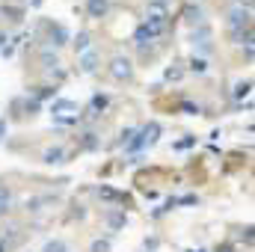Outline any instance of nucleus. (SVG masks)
Wrapping results in <instances>:
<instances>
[{"label": "nucleus", "mask_w": 255, "mask_h": 252, "mask_svg": "<svg viewBox=\"0 0 255 252\" xmlns=\"http://www.w3.org/2000/svg\"><path fill=\"white\" fill-rule=\"evenodd\" d=\"M86 9H89V15H92V18H104V15H107V9H110V0H89V3H86Z\"/></svg>", "instance_id": "3"}, {"label": "nucleus", "mask_w": 255, "mask_h": 252, "mask_svg": "<svg viewBox=\"0 0 255 252\" xmlns=\"http://www.w3.org/2000/svg\"><path fill=\"white\" fill-rule=\"evenodd\" d=\"M0 15H6L9 21H21L24 18V9L21 6H0Z\"/></svg>", "instance_id": "5"}, {"label": "nucleus", "mask_w": 255, "mask_h": 252, "mask_svg": "<svg viewBox=\"0 0 255 252\" xmlns=\"http://www.w3.org/2000/svg\"><path fill=\"white\" fill-rule=\"evenodd\" d=\"M0 252H6V244H0Z\"/></svg>", "instance_id": "26"}, {"label": "nucleus", "mask_w": 255, "mask_h": 252, "mask_svg": "<svg viewBox=\"0 0 255 252\" xmlns=\"http://www.w3.org/2000/svg\"><path fill=\"white\" fill-rule=\"evenodd\" d=\"M54 92H57L54 86H36V89H33V95H36V98H51Z\"/></svg>", "instance_id": "9"}, {"label": "nucleus", "mask_w": 255, "mask_h": 252, "mask_svg": "<svg viewBox=\"0 0 255 252\" xmlns=\"http://www.w3.org/2000/svg\"><path fill=\"white\" fill-rule=\"evenodd\" d=\"M42 60H45V65H57V54H51L48 48L42 51Z\"/></svg>", "instance_id": "15"}, {"label": "nucleus", "mask_w": 255, "mask_h": 252, "mask_svg": "<svg viewBox=\"0 0 255 252\" xmlns=\"http://www.w3.org/2000/svg\"><path fill=\"white\" fill-rule=\"evenodd\" d=\"M80 65H83V71H92V68H95V54H86Z\"/></svg>", "instance_id": "14"}, {"label": "nucleus", "mask_w": 255, "mask_h": 252, "mask_svg": "<svg viewBox=\"0 0 255 252\" xmlns=\"http://www.w3.org/2000/svg\"><path fill=\"white\" fill-rule=\"evenodd\" d=\"M48 30H51V39H57L54 45H65V42H68V33H65V27H60V24H48Z\"/></svg>", "instance_id": "4"}, {"label": "nucleus", "mask_w": 255, "mask_h": 252, "mask_svg": "<svg viewBox=\"0 0 255 252\" xmlns=\"http://www.w3.org/2000/svg\"><path fill=\"white\" fill-rule=\"evenodd\" d=\"M60 110H74V104L71 101H57L54 104V113H60Z\"/></svg>", "instance_id": "16"}, {"label": "nucleus", "mask_w": 255, "mask_h": 252, "mask_svg": "<svg viewBox=\"0 0 255 252\" xmlns=\"http://www.w3.org/2000/svg\"><path fill=\"white\" fill-rule=\"evenodd\" d=\"M190 68H193V71H205L208 65H205V60H196V57H193V60H190Z\"/></svg>", "instance_id": "18"}, {"label": "nucleus", "mask_w": 255, "mask_h": 252, "mask_svg": "<svg viewBox=\"0 0 255 252\" xmlns=\"http://www.w3.org/2000/svg\"><path fill=\"white\" fill-rule=\"evenodd\" d=\"M9 202H12L9 190H0V214H6V211H9Z\"/></svg>", "instance_id": "11"}, {"label": "nucleus", "mask_w": 255, "mask_h": 252, "mask_svg": "<svg viewBox=\"0 0 255 252\" xmlns=\"http://www.w3.org/2000/svg\"><path fill=\"white\" fill-rule=\"evenodd\" d=\"M3 42H6V33H0V48H3Z\"/></svg>", "instance_id": "24"}, {"label": "nucleus", "mask_w": 255, "mask_h": 252, "mask_svg": "<svg viewBox=\"0 0 255 252\" xmlns=\"http://www.w3.org/2000/svg\"><path fill=\"white\" fill-rule=\"evenodd\" d=\"M98 193H101L104 199H116V193H113V190H110V187H101V190H98Z\"/></svg>", "instance_id": "23"}, {"label": "nucleus", "mask_w": 255, "mask_h": 252, "mask_svg": "<svg viewBox=\"0 0 255 252\" xmlns=\"http://www.w3.org/2000/svg\"><path fill=\"white\" fill-rule=\"evenodd\" d=\"M250 9H232L229 12V24H232V30H247V27H253L250 24Z\"/></svg>", "instance_id": "1"}, {"label": "nucleus", "mask_w": 255, "mask_h": 252, "mask_svg": "<svg viewBox=\"0 0 255 252\" xmlns=\"http://www.w3.org/2000/svg\"><path fill=\"white\" fill-rule=\"evenodd\" d=\"M74 48H77V51H86V48H89V33H80L77 42H74Z\"/></svg>", "instance_id": "12"}, {"label": "nucleus", "mask_w": 255, "mask_h": 252, "mask_svg": "<svg viewBox=\"0 0 255 252\" xmlns=\"http://www.w3.org/2000/svg\"><path fill=\"white\" fill-rule=\"evenodd\" d=\"M241 238H244V241H247V244H253V226H247V229H244V235H241Z\"/></svg>", "instance_id": "22"}, {"label": "nucleus", "mask_w": 255, "mask_h": 252, "mask_svg": "<svg viewBox=\"0 0 255 252\" xmlns=\"http://www.w3.org/2000/svg\"><path fill=\"white\" fill-rule=\"evenodd\" d=\"M244 6H247V9H250V6H253V0H244Z\"/></svg>", "instance_id": "25"}, {"label": "nucleus", "mask_w": 255, "mask_h": 252, "mask_svg": "<svg viewBox=\"0 0 255 252\" xmlns=\"http://www.w3.org/2000/svg\"><path fill=\"white\" fill-rule=\"evenodd\" d=\"M110 71H113V77H116V80H128L133 68H130V60H125V57H116Z\"/></svg>", "instance_id": "2"}, {"label": "nucleus", "mask_w": 255, "mask_h": 252, "mask_svg": "<svg viewBox=\"0 0 255 252\" xmlns=\"http://www.w3.org/2000/svg\"><path fill=\"white\" fill-rule=\"evenodd\" d=\"M107 250H110V244H107V241H98V244L92 247V252H107Z\"/></svg>", "instance_id": "20"}, {"label": "nucleus", "mask_w": 255, "mask_h": 252, "mask_svg": "<svg viewBox=\"0 0 255 252\" xmlns=\"http://www.w3.org/2000/svg\"><path fill=\"white\" fill-rule=\"evenodd\" d=\"M181 110H184V113H199V107L190 104V101H184V104H181Z\"/></svg>", "instance_id": "21"}, {"label": "nucleus", "mask_w": 255, "mask_h": 252, "mask_svg": "<svg viewBox=\"0 0 255 252\" xmlns=\"http://www.w3.org/2000/svg\"><path fill=\"white\" fill-rule=\"evenodd\" d=\"M122 223H125V214H113V217H110V226H113V229H119Z\"/></svg>", "instance_id": "17"}, {"label": "nucleus", "mask_w": 255, "mask_h": 252, "mask_svg": "<svg viewBox=\"0 0 255 252\" xmlns=\"http://www.w3.org/2000/svg\"><path fill=\"white\" fill-rule=\"evenodd\" d=\"M63 157H65L63 148H48V151H45V163H60Z\"/></svg>", "instance_id": "7"}, {"label": "nucleus", "mask_w": 255, "mask_h": 252, "mask_svg": "<svg viewBox=\"0 0 255 252\" xmlns=\"http://www.w3.org/2000/svg\"><path fill=\"white\" fill-rule=\"evenodd\" d=\"M160 3H163V0H160Z\"/></svg>", "instance_id": "27"}, {"label": "nucleus", "mask_w": 255, "mask_h": 252, "mask_svg": "<svg viewBox=\"0 0 255 252\" xmlns=\"http://www.w3.org/2000/svg\"><path fill=\"white\" fill-rule=\"evenodd\" d=\"M45 252H65V244L63 241H51V244L45 247Z\"/></svg>", "instance_id": "13"}, {"label": "nucleus", "mask_w": 255, "mask_h": 252, "mask_svg": "<svg viewBox=\"0 0 255 252\" xmlns=\"http://www.w3.org/2000/svg\"><path fill=\"white\" fill-rule=\"evenodd\" d=\"M107 104H110V98H107V95H95V98H92V110H95V113H98V110H104Z\"/></svg>", "instance_id": "10"}, {"label": "nucleus", "mask_w": 255, "mask_h": 252, "mask_svg": "<svg viewBox=\"0 0 255 252\" xmlns=\"http://www.w3.org/2000/svg\"><path fill=\"white\" fill-rule=\"evenodd\" d=\"M250 89H253V80H241V83L235 86V98H247Z\"/></svg>", "instance_id": "8"}, {"label": "nucleus", "mask_w": 255, "mask_h": 252, "mask_svg": "<svg viewBox=\"0 0 255 252\" xmlns=\"http://www.w3.org/2000/svg\"><path fill=\"white\" fill-rule=\"evenodd\" d=\"M184 18H187L190 24H202V9H199V6H187V9H184Z\"/></svg>", "instance_id": "6"}, {"label": "nucleus", "mask_w": 255, "mask_h": 252, "mask_svg": "<svg viewBox=\"0 0 255 252\" xmlns=\"http://www.w3.org/2000/svg\"><path fill=\"white\" fill-rule=\"evenodd\" d=\"M181 77V68H166V80H178Z\"/></svg>", "instance_id": "19"}]
</instances>
